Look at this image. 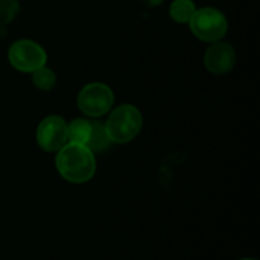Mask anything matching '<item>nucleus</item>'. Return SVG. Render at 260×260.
<instances>
[{"label": "nucleus", "mask_w": 260, "mask_h": 260, "mask_svg": "<svg viewBox=\"0 0 260 260\" xmlns=\"http://www.w3.org/2000/svg\"><path fill=\"white\" fill-rule=\"evenodd\" d=\"M59 175L75 184L87 183L96 172V158L93 151L84 145L67 142L56 154L55 160Z\"/></svg>", "instance_id": "nucleus-1"}, {"label": "nucleus", "mask_w": 260, "mask_h": 260, "mask_svg": "<svg viewBox=\"0 0 260 260\" xmlns=\"http://www.w3.org/2000/svg\"><path fill=\"white\" fill-rule=\"evenodd\" d=\"M111 143H128L136 139L142 129L143 117L137 107L123 104L114 108L104 123Z\"/></svg>", "instance_id": "nucleus-2"}, {"label": "nucleus", "mask_w": 260, "mask_h": 260, "mask_svg": "<svg viewBox=\"0 0 260 260\" xmlns=\"http://www.w3.org/2000/svg\"><path fill=\"white\" fill-rule=\"evenodd\" d=\"M189 26L192 34L198 40L206 43H215L222 40L229 30V21L224 12L212 6L197 9Z\"/></svg>", "instance_id": "nucleus-3"}, {"label": "nucleus", "mask_w": 260, "mask_h": 260, "mask_svg": "<svg viewBox=\"0 0 260 260\" xmlns=\"http://www.w3.org/2000/svg\"><path fill=\"white\" fill-rule=\"evenodd\" d=\"M78 108L88 117H101L113 108L114 93L104 82H90L78 94Z\"/></svg>", "instance_id": "nucleus-4"}, {"label": "nucleus", "mask_w": 260, "mask_h": 260, "mask_svg": "<svg viewBox=\"0 0 260 260\" xmlns=\"http://www.w3.org/2000/svg\"><path fill=\"white\" fill-rule=\"evenodd\" d=\"M11 66L23 73H32L46 66L47 53L38 43L32 40H17L11 44L8 52Z\"/></svg>", "instance_id": "nucleus-5"}, {"label": "nucleus", "mask_w": 260, "mask_h": 260, "mask_svg": "<svg viewBox=\"0 0 260 260\" xmlns=\"http://www.w3.org/2000/svg\"><path fill=\"white\" fill-rule=\"evenodd\" d=\"M37 143L46 152H58L67 142V122L56 114L44 117L37 126Z\"/></svg>", "instance_id": "nucleus-6"}, {"label": "nucleus", "mask_w": 260, "mask_h": 260, "mask_svg": "<svg viewBox=\"0 0 260 260\" xmlns=\"http://www.w3.org/2000/svg\"><path fill=\"white\" fill-rule=\"evenodd\" d=\"M204 64L213 75H227L236 66V50L230 43L222 40L210 43L204 53Z\"/></svg>", "instance_id": "nucleus-7"}, {"label": "nucleus", "mask_w": 260, "mask_h": 260, "mask_svg": "<svg viewBox=\"0 0 260 260\" xmlns=\"http://www.w3.org/2000/svg\"><path fill=\"white\" fill-rule=\"evenodd\" d=\"M90 134H91V120L73 119L70 123H67V139L70 143L87 146Z\"/></svg>", "instance_id": "nucleus-8"}, {"label": "nucleus", "mask_w": 260, "mask_h": 260, "mask_svg": "<svg viewBox=\"0 0 260 260\" xmlns=\"http://www.w3.org/2000/svg\"><path fill=\"white\" fill-rule=\"evenodd\" d=\"M195 11H197V6L193 0H174L169 6L171 18L180 24H189Z\"/></svg>", "instance_id": "nucleus-9"}, {"label": "nucleus", "mask_w": 260, "mask_h": 260, "mask_svg": "<svg viewBox=\"0 0 260 260\" xmlns=\"http://www.w3.org/2000/svg\"><path fill=\"white\" fill-rule=\"evenodd\" d=\"M110 143H111V140L107 134L105 125L99 120H91V134H90L87 148L94 152V151L105 149Z\"/></svg>", "instance_id": "nucleus-10"}, {"label": "nucleus", "mask_w": 260, "mask_h": 260, "mask_svg": "<svg viewBox=\"0 0 260 260\" xmlns=\"http://www.w3.org/2000/svg\"><path fill=\"white\" fill-rule=\"evenodd\" d=\"M32 82L38 90L49 91L56 84V75L52 69H49L47 66H43L37 69L35 72H32Z\"/></svg>", "instance_id": "nucleus-11"}, {"label": "nucleus", "mask_w": 260, "mask_h": 260, "mask_svg": "<svg viewBox=\"0 0 260 260\" xmlns=\"http://www.w3.org/2000/svg\"><path fill=\"white\" fill-rule=\"evenodd\" d=\"M20 12L18 0H0V24H9Z\"/></svg>", "instance_id": "nucleus-12"}, {"label": "nucleus", "mask_w": 260, "mask_h": 260, "mask_svg": "<svg viewBox=\"0 0 260 260\" xmlns=\"http://www.w3.org/2000/svg\"><path fill=\"white\" fill-rule=\"evenodd\" d=\"M148 6H151V8H155V6H160L165 0H143Z\"/></svg>", "instance_id": "nucleus-13"}, {"label": "nucleus", "mask_w": 260, "mask_h": 260, "mask_svg": "<svg viewBox=\"0 0 260 260\" xmlns=\"http://www.w3.org/2000/svg\"><path fill=\"white\" fill-rule=\"evenodd\" d=\"M242 260H256V259H242Z\"/></svg>", "instance_id": "nucleus-14"}]
</instances>
